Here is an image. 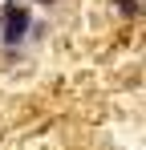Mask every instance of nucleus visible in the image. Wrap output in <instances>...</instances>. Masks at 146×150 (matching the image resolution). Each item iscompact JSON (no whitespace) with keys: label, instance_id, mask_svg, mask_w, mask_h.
I'll return each mask as SVG.
<instances>
[{"label":"nucleus","instance_id":"nucleus-1","mask_svg":"<svg viewBox=\"0 0 146 150\" xmlns=\"http://www.w3.org/2000/svg\"><path fill=\"white\" fill-rule=\"evenodd\" d=\"M24 33H28V12L24 8H16V4H4V45H16V41H24Z\"/></svg>","mask_w":146,"mask_h":150},{"label":"nucleus","instance_id":"nucleus-2","mask_svg":"<svg viewBox=\"0 0 146 150\" xmlns=\"http://www.w3.org/2000/svg\"><path fill=\"white\" fill-rule=\"evenodd\" d=\"M118 8L126 12V16H134V12H138V4H134V0H118Z\"/></svg>","mask_w":146,"mask_h":150},{"label":"nucleus","instance_id":"nucleus-3","mask_svg":"<svg viewBox=\"0 0 146 150\" xmlns=\"http://www.w3.org/2000/svg\"><path fill=\"white\" fill-rule=\"evenodd\" d=\"M37 4H53V0H37Z\"/></svg>","mask_w":146,"mask_h":150}]
</instances>
